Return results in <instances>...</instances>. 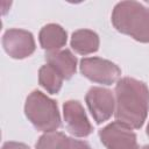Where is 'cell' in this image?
Here are the masks:
<instances>
[{"label":"cell","mask_w":149,"mask_h":149,"mask_svg":"<svg viewBox=\"0 0 149 149\" xmlns=\"http://www.w3.org/2000/svg\"><path fill=\"white\" fill-rule=\"evenodd\" d=\"M149 111L148 86L135 78L123 77L115 86V119L132 129H140Z\"/></svg>","instance_id":"obj_1"},{"label":"cell","mask_w":149,"mask_h":149,"mask_svg":"<svg viewBox=\"0 0 149 149\" xmlns=\"http://www.w3.org/2000/svg\"><path fill=\"white\" fill-rule=\"evenodd\" d=\"M114 28L141 43H149V8L137 1H121L112 12Z\"/></svg>","instance_id":"obj_2"},{"label":"cell","mask_w":149,"mask_h":149,"mask_svg":"<svg viewBox=\"0 0 149 149\" xmlns=\"http://www.w3.org/2000/svg\"><path fill=\"white\" fill-rule=\"evenodd\" d=\"M24 114L40 132H56L61 127V114L57 102L38 90L33 91L27 97Z\"/></svg>","instance_id":"obj_3"},{"label":"cell","mask_w":149,"mask_h":149,"mask_svg":"<svg viewBox=\"0 0 149 149\" xmlns=\"http://www.w3.org/2000/svg\"><path fill=\"white\" fill-rule=\"evenodd\" d=\"M79 68L84 77L102 85H112L121 76V69L116 64L100 57H85L80 61Z\"/></svg>","instance_id":"obj_4"},{"label":"cell","mask_w":149,"mask_h":149,"mask_svg":"<svg viewBox=\"0 0 149 149\" xmlns=\"http://www.w3.org/2000/svg\"><path fill=\"white\" fill-rule=\"evenodd\" d=\"M85 102L98 125L107 121L115 112V97L111 90L105 87H91L85 95Z\"/></svg>","instance_id":"obj_5"},{"label":"cell","mask_w":149,"mask_h":149,"mask_svg":"<svg viewBox=\"0 0 149 149\" xmlns=\"http://www.w3.org/2000/svg\"><path fill=\"white\" fill-rule=\"evenodd\" d=\"M99 139L107 149H140L136 134L132 128L119 121L100 129Z\"/></svg>","instance_id":"obj_6"},{"label":"cell","mask_w":149,"mask_h":149,"mask_svg":"<svg viewBox=\"0 0 149 149\" xmlns=\"http://www.w3.org/2000/svg\"><path fill=\"white\" fill-rule=\"evenodd\" d=\"M2 47L7 55L14 59L27 58L36 49L33 34L19 28H10L5 31L2 36Z\"/></svg>","instance_id":"obj_7"},{"label":"cell","mask_w":149,"mask_h":149,"mask_svg":"<svg viewBox=\"0 0 149 149\" xmlns=\"http://www.w3.org/2000/svg\"><path fill=\"white\" fill-rule=\"evenodd\" d=\"M63 116L68 132L73 136L86 137L92 133V125L78 100H68L63 104Z\"/></svg>","instance_id":"obj_8"},{"label":"cell","mask_w":149,"mask_h":149,"mask_svg":"<svg viewBox=\"0 0 149 149\" xmlns=\"http://www.w3.org/2000/svg\"><path fill=\"white\" fill-rule=\"evenodd\" d=\"M45 61H47V64H49L54 69H56V71L65 80L70 79L76 73L77 58L69 49L47 52Z\"/></svg>","instance_id":"obj_9"},{"label":"cell","mask_w":149,"mask_h":149,"mask_svg":"<svg viewBox=\"0 0 149 149\" xmlns=\"http://www.w3.org/2000/svg\"><path fill=\"white\" fill-rule=\"evenodd\" d=\"M38 41L42 49L48 52H52L59 50L66 44L68 34L62 26L57 23H49L40 30Z\"/></svg>","instance_id":"obj_10"},{"label":"cell","mask_w":149,"mask_h":149,"mask_svg":"<svg viewBox=\"0 0 149 149\" xmlns=\"http://www.w3.org/2000/svg\"><path fill=\"white\" fill-rule=\"evenodd\" d=\"M99 36L91 29H78L72 33L71 48L79 55H88L98 51Z\"/></svg>","instance_id":"obj_11"},{"label":"cell","mask_w":149,"mask_h":149,"mask_svg":"<svg viewBox=\"0 0 149 149\" xmlns=\"http://www.w3.org/2000/svg\"><path fill=\"white\" fill-rule=\"evenodd\" d=\"M64 78L51 65H42L38 70V83L49 93L57 94L63 85Z\"/></svg>","instance_id":"obj_12"},{"label":"cell","mask_w":149,"mask_h":149,"mask_svg":"<svg viewBox=\"0 0 149 149\" xmlns=\"http://www.w3.org/2000/svg\"><path fill=\"white\" fill-rule=\"evenodd\" d=\"M65 135L61 132H50L41 135L35 144L36 149H59Z\"/></svg>","instance_id":"obj_13"},{"label":"cell","mask_w":149,"mask_h":149,"mask_svg":"<svg viewBox=\"0 0 149 149\" xmlns=\"http://www.w3.org/2000/svg\"><path fill=\"white\" fill-rule=\"evenodd\" d=\"M59 149H92V148L86 141L76 140V139L65 136L61 143Z\"/></svg>","instance_id":"obj_14"},{"label":"cell","mask_w":149,"mask_h":149,"mask_svg":"<svg viewBox=\"0 0 149 149\" xmlns=\"http://www.w3.org/2000/svg\"><path fill=\"white\" fill-rule=\"evenodd\" d=\"M2 149H30L29 146L22 143V142H14V141H8L5 142L2 146Z\"/></svg>","instance_id":"obj_15"},{"label":"cell","mask_w":149,"mask_h":149,"mask_svg":"<svg viewBox=\"0 0 149 149\" xmlns=\"http://www.w3.org/2000/svg\"><path fill=\"white\" fill-rule=\"evenodd\" d=\"M147 135L149 136V122H148V126H147Z\"/></svg>","instance_id":"obj_16"},{"label":"cell","mask_w":149,"mask_h":149,"mask_svg":"<svg viewBox=\"0 0 149 149\" xmlns=\"http://www.w3.org/2000/svg\"><path fill=\"white\" fill-rule=\"evenodd\" d=\"M141 149H149V146H143Z\"/></svg>","instance_id":"obj_17"}]
</instances>
